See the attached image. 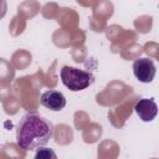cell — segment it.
<instances>
[{
  "mask_svg": "<svg viewBox=\"0 0 159 159\" xmlns=\"http://www.w3.org/2000/svg\"><path fill=\"white\" fill-rule=\"evenodd\" d=\"M155 72L157 71H155L154 61L148 57H143L133 62V73L135 78L143 83L152 82L155 77Z\"/></svg>",
  "mask_w": 159,
  "mask_h": 159,
  "instance_id": "3957f363",
  "label": "cell"
},
{
  "mask_svg": "<svg viewBox=\"0 0 159 159\" xmlns=\"http://www.w3.org/2000/svg\"><path fill=\"white\" fill-rule=\"evenodd\" d=\"M6 10H7V4H6V0H0V20H1V19L5 16Z\"/></svg>",
  "mask_w": 159,
  "mask_h": 159,
  "instance_id": "52a82bcc",
  "label": "cell"
},
{
  "mask_svg": "<svg viewBox=\"0 0 159 159\" xmlns=\"http://www.w3.org/2000/svg\"><path fill=\"white\" fill-rule=\"evenodd\" d=\"M40 103L53 112H58L66 107V97L62 92L56 89H48L43 92L40 97Z\"/></svg>",
  "mask_w": 159,
  "mask_h": 159,
  "instance_id": "277c9868",
  "label": "cell"
},
{
  "mask_svg": "<svg viewBox=\"0 0 159 159\" xmlns=\"http://www.w3.org/2000/svg\"><path fill=\"white\" fill-rule=\"evenodd\" d=\"M60 77L63 86L72 92L83 91L94 82V76L91 72L71 66H63L61 68Z\"/></svg>",
  "mask_w": 159,
  "mask_h": 159,
  "instance_id": "7a4b0ae2",
  "label": "cell"
},
{
  "mask_svg": "<svg viewBox=\"0 0 159 159\" xmlns=\"http://www.w3.org/2000/svg\"><path fill=\"white\" fill-rule=\"evenodd\" d=\"M53 124L39 113H26L16 127V142L24 150H35L46 145L53 137Z\"/></svg>",
  "mask_w": 159,
  "mask_h": 159,
  "instance_id": "6da1fadb",
  "label": "cell"
},
{
  "mask_svg": "<svg viewBox=\"0 0 159 159\" xmlns=\"http://www.w3.org/2000/svg\"><path fill=\"white\" fill-rule=\"evenodd\" d=\"M35 157H36V158H50V157L56 158V154H55L53 150L50 149V148H41V147H40V149L37 150V153H36Z\"/></svg>",
  "mask_w": 159,
  "mask_h": 159,
  "instance_id": "8992f818",
  "label": "cell"
},
{
  "mask_svg": "<svg viewBox=\"0 0 159 159\" xmlns=\"http://www.w3.org/2000/svg\"><path fill=\"white\" fill-rule=\"evenodd\" d=\"M134 109L143 122H152L158 114V106L153 98H140L135 103Z\"/></svg>",
  "mask_w": 159,
  "mask_h": 159,
  "instance_id": "5b68a950",
  "label": "cell"
}]
</instances>
